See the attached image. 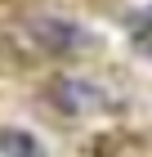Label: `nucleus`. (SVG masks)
Here are the masks:
<instances>
[{
    "label": "nucleus",
    "mask_w": 152,
    "mask_h": 157,
    "mask_svg": "<svg viewBox=\"0 0 152 157\" xmlns=\"http://www.w3.org/2000/svg\"><path fill=\"white\" fill-rule=\"evenodd\" d=\"M49 99H54V108L67 112V117H94V112L121 108L117 99L107 94V85L90 81V76H63V81H54L49 85Z\"/></svg>",
    "instance_id": "obj_1"
},
{
    "label": "nucleus",
    "mask_w": 152,
    "mask_h": 157,
    "mask_svg": "<svg viewBox=\"0 0 152 157\" xmlns=\"http://www.w3.org/2000/svg\"><path fill=\"white\" fill-rule=\"evenodd\" d=\"M32 40L45 54H81V49L94 45V32H85L76 18H54V13H45V18H32Z\"/></svg>",
    "instance_id": "obj_2"
},
{
    "label": "nucleus",
    "mask_w": 152,
    "mask_h": 157,
    "mask_svg": "<svg viewBox=\"0 0 152 157\" xmlns=\"http://www.w3.org/2000/svg\"><path fill=\"white\" fill-rule=\"evenodd\" d=\"M0 157H49V153H45V144H40L32 130L5 126V130H0Z\"/></svg>",
    "instance_id": "obj_3"
}]
</instances>
